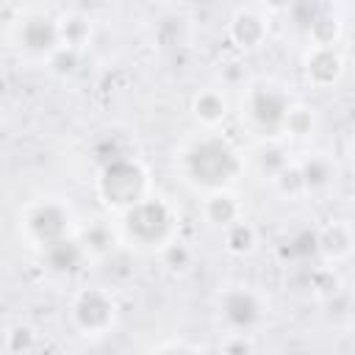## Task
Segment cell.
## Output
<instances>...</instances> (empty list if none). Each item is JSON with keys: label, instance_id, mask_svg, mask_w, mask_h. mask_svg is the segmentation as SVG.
<instances>
[{"label": "cell", "instance_id": "4fadbf2b", "mask_svg": "<svg viewBox=\"0 0 355 355\" xmlns=\"http://www.w3.org/2000/svg\"><path fill=\"white\" fill-rule=\"evenodd\" d=\"M194 114H197L202 122L214 125V122H219V119L225 116V100H222L216 92H202V94L194 100Z\"/></svg>", "mask_w": 355, "mask_h": 355}, {"label": "cell", "instance_id": "9a60e30c", "mask_svg": "<svg viewBox=\"0 0 355 355\" xmlns=\"http://www.w3.org/2000/svg\"><path fill=\"white\" fill-rule=\"evenodd\" d=\"M225 241H227V247H230L233 252H247V250L252 247L255 236H252V227H250V225L236 222V225H230V227H227Z\"/></svg>", "mask_w": 355, "mask_h": 355}, {"label": "cell", "instance_id": "5bb4252c", "mask_svg": "<svg viewBox=\"0 0 355 355\" xmlns=\"http://www.w3.org/2000/svg\"><path fill=\"white\" fill-rule=\"evenodd\" d=\"M319 247H322L324 252H330V255H344V252L349 250V233H347V227H341V225L327 227V230L319 236Z\"/></svg>", "mask_w": 355, "mask_h": 355}, {"label": "cell", "instance_id": "2e32d148", "mask_svg": "<svg viewBox=\"0 0 355 355\" xmlns=\"http://www.w3.org/2000/svg\"><path fill=\"white\" fill-rule=\"evenodd\" d=\"M311 36L319 42V47H330L333 39L338 36V22L333 14H322L313 25H311Z\"/></svg>", "mask_w": 355, "mask_h": 355}, {"label": "cell", "instance_id": "ba28073f", "mask_svg": "<svg viewBox=\"0 0 355 355\" xmlns=\"http://www.w3.org/2000/svg\"><path fill=\"white\" fill-rule=\"evenodd\" d=\"M22 44L28 50H36V53H44V50H53L61 39V28L47 19V17H31L25 25H22Z\"/></svg>", "mask_w": 355, "mask_h": 355}, {"label": "cell", "instance_id": "30bf717a", "mask_svg": "<svg viewBox=\"0 0 355 355\" xmlns=\"http://www.w3.org/2000/svg\"><path fill=\"white\" fill-rule=\"evenodd\" d=\"M338 72H341V58H338L330 47H319V50L308 58V75H311V80L319 83V86L333 83V80L338 78Z\"/></svg>", "mask_w": 355, "mask_h": 355}, {"label": "cell", "instance_id": "d4e9b609", "mask_svg": "<svg viewBox=\"0 0 355 355\" xmlns=\"http://www.w3.org/2000/svg\"><path fill=\"white\" fill-rule=\"evenodd\" d=\"M31 344V330L28 327H17L11 333V349H19V347H28Z\"/></svg>", "mask_w": 355, "mask_h": 355}, {"label": "cell", "instance_id": "f1b7e54d", "mask_svg": "<svg viewBox=\"0 0 355 355\" xmlns=\"http://www.w3.org/2000/svg\"><path fill=\"white\" fill-rule=\"evenodd\" d=\"M352 158H355V141H352Z\"/></svg>", "mask_w": 355, "mask_h": 355}, {"label": "cell", "instance_id": "cb8c5ba5", "mask_svg": "<svg viewBox=\"0 0 355 355\" xmlns=\"http://www.w3.org/2000/svg\"><path fill=\"white\" fill-rule=\"evenodd\" d=\"M308 241H316V236H311V233H302V236L294 241V247H288V252H300V255H308V252H313L316 247H308Z\"/></svg>", "mask_w": 355, "mask_h": 355}, {"label": "cell", "instance_id": "7402d4cb", "mask_svg": "<svg viewBox=\"0 0 355 355\" xmlns=\"http://www.w3.org/2000/svg\"><path fill=\"white\" fill-rule=\"evenodd\" d=\"M75 64H78L75 47H61V50L55 53V58H53V67H55L58 72H72V69H75Z\"/></svg>", "mask_w": 355, "mask_h": 355}, {"label": "cell", "instance_id": "484cf974", "mask_svg": "<svg viewBox=\"0 0 355 355\" xmlns=\"http://www.w3.org/2000/svg\"><path fill=\"white\" fill-rule=\"evenodd\" d=\"M225 355H250V344H244V338H236L225 347Z\"/></svg>", "mask_w": 355, "mask_h": 355}, {"label": "cell", "instance_id": "ac0fdd59", "mask_svg": "<svg viewBox=\"0 0 355 355\" xmlns=\"http://www.w3.org/2000/svg\"><path fill=\"white\" fill-rule=\"evenodd\" d=\"M283 128H286L288 133H294V136H305V133H311V128H313V116H311L308 108H288Z\"/></svg>", "mask_w": 355, "mask_h": 355}, {"label": "cell", "instance_id": "5b68a950", "mask_svg": "<svg viewBox=\"0 0 355 355\" xmlns=\"http://www.w3.org/2000/svg\"><path fill=\"white\" fill-rule=\"evenodd\" d=\"M75 319L83 330L89 333H100L105 330L111 322H114V302L108 294L92 288V291H83L75 302Z\"/></svg>", "mask_w": 355, "mask_h": 355}, {"label": "cell", "instance_id": "e0dca14e", "mask_svg": "<svg viewBox=\"0 0 355 355\" xmlns=\"http://www.w3.org/2000/svg\"><path fill=\"white\" fill-rule=\"evenodd\" d=\"M302 178H305V189H308V186L316 189V186H324V183L333 178V172H330V164H327V161L311 158V161L302 166Z\"/></svg>", "mask_w": 355, "mask_h": 355}, {"label": "cell", "instance_id": "277c9868", "mask_svg": "<svg viewBox=\"0 0 355 355\" xmlns=\"http://www.w3.org/2000/svg\"><path fill=\"white\" fill-rule=\"evenodd\" d=\"M250 114L255 119V125L266 133H275L277 128L286 125V114H288V100L283 92H277L275 86H258L250 97Z\"/></svg>", "mask_w": 355, "mask_h": 355}, {"label": "cell", "instance_id": "8992f818", "mask_svg": "<svg viewBox=\"0 0 355 355\" xmlns=\"http://www.w3.org/2000/svg\"><path fill=\"white\" fill-rule=\"evenodd\" d=\"M28 225H31V233L47 247V244H53V241L67 239L64 233H67L69 216H67L64 208H58L55 202H44V205H39V208L31 214Z\"/></svg>", "mask_w": 355, "mask_h": 355}, {"label": "cell", "instance_id": "3957f363", "mask_svg": "<svg viewBox=\"0 0 355 355\" xmlns=\"http://www.w3.org/2000/svg\"><path fill=\"white\" fill-rule=\"evenodd\" d=\"M169 225H172V216L161 200H141L133 208H128V214H125L128 233L141 244L161 241L169 233Z\"/></svg>", "mask_w": 355, "mask_h": 355}, {"label": "cell", "instance_id": "9c48e42d", "mask_svg": "<svg viewBox=\"0 0 355 355\" xmlns=\"http://www.w3.org/2000/svg\"><path fill=\"white\" fill-rule=\"evenodd\" d=\"M83 247L72 239H61V241H53L44 247V261L50 269L55 272H75L80 263H83Z\"/></svg>", "mask_w": 355, "mask_h": 355}, {"label": "cell", "instance_id": "6da1fadb", "mask_svg": "<svg viewBox=\"0 0 355 355\" xmlns=\"http://www.w3.org/2000/svg\"><path fill=\"white\" fill-rule=\"evenodd\" d=\"M186 169L191 180H197L200 186L219 189L236 178L239 158H236V150L225 139H202L189 150Z\"/></svg>", "mask_w": 355, "mask_h": 355}, {"label": "cell", "instance_id": "4316f807", "mask_svg": "<svg viewBox=\"0 0 355 355\" xmlns=\"http://www.w3.org/2000/svg\"><path fill=\"white\" fill-rule=\"evenodd\" d=\"M166 258H169L172 266H183V263H186V250H183L180 244H178V247H169V255H166Z\"/></svg>", "mask_w": 355, "mask_h": 355}, {"label": "cell", "instance_id": "52a82bcc", "mask_svg": "<svg viewBox=\"0 0 355 355\" xmlns=\"http://www.w3.org/2000/svg\"><path fill=\"white\" fill-rule=\"evenodd\" d=\"M222 313H225V319H227L233 327L247 330V327H252V324L261 319V305H258V300H255L250 291L236 288V291H227V294H225V300H222Z\"/></svg>", "mask_w": 355, "mask_h": 355}, {"label": "cell", "instance_id": "7a4b0ae2", "mask_svg": "<svg viewBox=\"0 0 355 355\" xmlns=\"http://www.w3.org/2000/svg\"><path fill=\"white\" fill-rule=\"evenodd\" d=\"M144 189H147L144 169L128 158H111V164H105L100 175V194L108 205L116 208H133L136 202H141Z\"/></svg>", "mask_w": 355, "mask_h": 355}, {"label": "cell", "instance_id": "83f0119b", "mask_svg": "<svg viewBox=\"0 0 355 355\" xmlns=\"http://www.w3.org/2000/svg\"><path fill=\"white\" fill-rule=\"evenodd\" d=\"M158 355H191V352L183 349V347H169V349H164V352H158Z\"/></svg>", "mask_w": 355, "mask_h": 355}, {"label": "cell", "instance_id": "d6986e66", "mask_svg": "<svg viewBox=\"0 0 355 355\" xmlns=\"http://www.w3.org/2000/svg\"><path fill=\"white\" fill-rule=\"evenodd\" d=\"M277 186L283 194H297L305 189V178H302V166H286L277 175Z\"/></svg>", "mask_w": 355, "mask_h": 355}, {"label": "cell", "instance_id": "44dd1931", "mask_svg": "<svg viewBox=\"0 0 355 355\" xmlns=\"http://www.w3.org/2000/svg\"><path fill=\"white\" fill-rule=\"evenodd\" d=\"M111 244V233L105 230V227H100V225H94V227H89L86 230V250H105Z\"/></svg>", "mask_w": 355, "mask_h": 355}, {"label": "cell", "instance_id": "603a6c76", "mask_svg": "<svg viewBox=\"0 0 355 355\" xmlns=\"http://www.w3.org/2000/svg\"><path fill=\"white\" fill-rule=\"evenodd\" d=\"M280 155H283L280 150H269V153H263V158H261V166H263V169L269 166V172H275V175H280V172L286 169V161H283Z\"/></svg>", "mask_w": 355, "mask_h": 355}, {"label": "cell", "instance_id": "7c38bea8", "mask_svg": "<svg viewBox=\"0 0 355 355\" xmlns=\"http://www.w3.org/2000/svg\"><path fill=\"white\" fill-rule=\"evenodd\" d=\"M205 214H208V219H211L214 225L230 227V225H236L239 205H236V200H233L227 191H216V194L208 197V202H205Z\"/></svg>", "mask_w": 355, "mask_h": 355}, {"label": "cell", "instance_id": "ffe728a7", "mask_svg": "<svg viewBox=\"0 0 355 355\" xmlns=\"http://www.w3.org/2000/svg\"><path fill=\"white\" fill-rule=\"evenodd\" d=\"M58 28H61V39H64L69 47H75V44L89 33V28H86L83 19H69V22H64V25H58Z\"/></svg>", "mask_w": 355, "mask_h": 355}, {"label": "cell", "instance_id": "8fae6325", "mask_svg": "<svg viewBox=\"0 0 355 355\" xmlns=\"http://www.w3.org/2000/svg\"><path fill=\"white\" fill-rule=\"evenodd\" d=\"M266 33V25L261 17H255L252 11H239L233 17V25H230V36L241 44V47H255Z\"/></svg>", "mask_w": 355, "mask_h": 355}]
</instances>
